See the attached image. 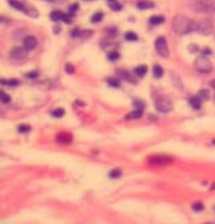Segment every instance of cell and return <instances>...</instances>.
Here are the masks:
<instances>
[{
  "instance_id": "cell-1",
  "label": "cell",
  "mask_w": 215,
  "mask_h": 224,
  "mask_svg": "<svg viewBox=\"0 0 215 224\" xmlns=\"http://www.w3.org/2000/svg\"><path fill=\"white\" fill-rule=\"evenodd\" d=\"M172 29L178 34H186L197 30V23L186 16L176 15L172 20Z\"/></svg>"
},
{
  "instance_id": "cell-2",
  "label": "cell",
  "mask_w": 215,
  "mask_h": 224,
  "mask_svg": "<svg viewBox=\"0 0 215 224\" xmlns=\"http://www.w3.org/2000/svg\"><path fill=\"white\" fill-rule=\"evenodd\" d=\"M192 7L199 12L215 13V0H193Z\"/></svg>"
},
{
  "instance_id": "cell-3",
  "label": "cell",
  "mask_w": 215,
  "mask_h": 224,
  "mask_svg": "<svg viewBox=\"0 0 215 224\" xmlns=\"http://www.w3.org/2000/svg\"><path fill=\"white\" fill-rule=\"evenodd\" d=\"M155 106L158 112L166 113L172 109L173 104H172L171 100L168 96H160L155 99Z\"/></svg>"
},
{
  "instance_id": "cell-4",
  "label": "cell",
  "mask_w": 215,
  "mask_h": 224,
  "mask_svg": "<svg viewBox=\"0 0 215 224\" xmlns=\"http://www.w3.org/2000/svg\"><path fill=\"white\" fill-rule=\"evenodd\" d=\"M195 69L201 73H209L212 70V65L207 58L204 56H199L195 60Z\"/></svg>"
},
{
  "instance_id": "cell-5",
  "label": "cell",
  "mask_w": 215,
  "mask_h": 224,
  "mask_svg": "<svg viewBox=\"0 0 215 224\" xmlns=\"http://www.w3.org/2000/svg\"><path fill=\"white\" fill-rule=\"evenodd\" d=\"M155 47L158 54L164 58H167L170 55V50L168 48L166 39L164 36L158 37L155 43Z\"/></svg>"
},
{
  "instance_id": "cell-6",
  "label": "cell",
  "mask_w": 215,
  "mask_h": 224,
  "mask_svg": "<svg viewBox=\"0 0 215 224\" xmlns=\"http://www.w3.org/2000/svg\"><path fill=\"white\" fill-rule=\"evenodd\" d=\"M149 164L154 165H165L171 163L172 158L169 155H164V154H158V155H153L150 156L148 159Z\"/></svg>"
},
{
  "instance_id": "cell-7",
  "label": "cell",
  "mask_w": 215,
  "mask_h": 224,
  "mask_svg": "<svg viewBox=\"0 0 215 224\" xmlns=\"http://www.w3.org/2000/svg\"><path fill=\"white\" fill-rule=\"evenodd\" d=\"M197 30L204 35H208L212 30V23L210 19H202L197 23Z\"/></svg>"
},
{
  "instance_id": "cell-8",
  "label": "cell",
  "mask_w": 215,
  "mask_h": 224,
  "mask_svg": "<svg viewBox=\"0 0 215 224\" xmlns=\"http://www.w3.org/2000/svg\"><path fill=\"white\" fill-rule=\"evenodd\" d=\"M28 55L27 49L24 47H15L10 52V58L13 60H24Z\"/></svg>"
},
{
  "instance_id": "cell-9",
  "label": "cell",
  "mask_w": 215,
  "mask_h": 224,
  "mask_svg": "<svg viewBox=\"0 0 215 224\" xmlns=\"http://www.w3.org/2000/svg\"><path fill=\"white\" fill-rule=\"evenodd\" d=\"M56 141L60 144L63 145H67L72 142L73 137L71 133L68 132H60L56 135Z\"/></svg>"
},
{
  "instance_id": "cell-10",
  "label": "cell",
  "mask_w": 215,
  "mask_h": 224,
  "mask_svg": "<svg viewBox=\"0 0 215 224\" xmlns=\"http://www.w3.org/2000/svg\"><path fill=\"white\" fill-rule=\"evenodd\" d=\"M37 39L33 35H28L24 39V47L27 50H32L37 46Z\"/></svg>"
},
{
  "instance_id": "cell-11",
  "label": "cell",
  "mask_w": 215,
  "mask_h": 224,
  "mask_svg": "<svg viewBox=\"0 0 215 224\" xmlns=\"http://www.w3.org/2000/svg\"><path fill=\"white\" fill-rule=\"evenodd\" d=\"M116 72L118 74V76L120 77V78L125 80V81H128V82H131V83H136V80L134 78V76H132L130 73L127 71L125 70H117Z\"/></svg>"
},
{
  "instance_id": "cell-12",
  "label": "cell",
  "mask_w": 215,
  "mask_h": 224,
  "mask_svg": "<svg viewBox=\"0 0 215 224\" xmlns=\"http://www.w3.org/2000/svg\"><path fill=\"white\" fill-rule=\"evenodd\" d=\"M155 3H153L152 1L150 0H140L137 3V7L140 10H146V9H149V8H154Z\"/></svg>"
},
{
  "instance_id": "cell-13",
  "label": "cell",
  "mask_w": 215,
  "mask_h": 224,
  "mask_svg": "<svg viewBox=\"0 0 215 224\" xmlns=\"http://www.w3.org/2000/svg\"><path fill=\"white\" fill-rule=\"evenodd\" d=\"M8 3H9L14 9L19 10L21 11V12H24V13H27L28 8L25 7L24 4H23V3L19 2V1H18V0H8Z\"/></svg>"
},
{
  "instance_id": "cell-14",
  "label": "cell",
  "mask_w": 215,
  "mask_h": 224,
  "mask_svg": "<svg viewBox=\"0 0 215 224\" xmlns=\"http://www.w3.org/2000/svg\"><path fill=\"white\" fill-rule=\"evenodd\" d=\"M65 15H66V13H63L62 11L54 10L50 13V18L53 22H58V21H63Z\"/></svg>"
},
{
  "instance_id": "cell-15",
  "label": "cell",
  "mask_w": 215,
  "mask_h": 224,
  "mask_svg": "<svg viewBox=\"0 0 215 224\" xmlns=\"http://www.w3.org/2000/svg\"><path fill=\"white\" fill-rule=\"evenodd\" d=\"M165 20V17L163 15H153L149 18V23L153 25H158L160 23H164Z\"/></svg>"
},
{
  "instance_id": "cell-16",
  "label": "cell",
  "mask_w": 215,
  "mask_h": 224,
  "mask_svg": "<svg viewBox=\"0 0 215 224\" xmlns=\"http://www.w3.org/2000/svg\"><path fill=\"white\" fill-rule=\"evenodd\" d=\"M189 103L191 106L192 108L194 109H199L201 107V105H202V99L198 97V96H193L190 99L189 101Z\"/></svg>"
},
{
  "instance_id": "cell-17",
  "label": "cell",
  "mask_w": 215,
  "mask_h": 224,
  "mask_svg": "<svg viewBox=\"0 0 215 224\" xmlns=\"http://www.w3.org/2000/svg\"><path fill=\"white\" fill-rule=\"evenodd\" d=\"M143 116V112L142 110L136 109L133 111V112H129L128 114L126 115L125 118L126 119H138Z\"/></svg>"
},
{
  "instance_id": "cell-18",
  "label": "cell",
  "mask_w": 215,
  "mask_h": 224,
  "mask_svg": "<svg viewBox=\"0 0 215 224\" xmlns=\"http://www.w3.org/2000/svg\"><path fill=\"white\" fill-rule=\"evenodd\" d=\"M148 71V67L147 65H141L137 66L135 69H134V73L136 74V76H138L139 77H143V76H145V74Z\"/></svg>"
},
{
  "instance_id": "cell-19",
  "label": "cell",
  "mask_w": 215,
  "mask_h": 224,
  "mask_svg": "<svg viewBox=\"0 0 215 224\" xmlns=\"http://www.w3.org/2000/svg\"><path fill=\"white\" fill-rule=\"evenodd\" d=\"M0 84L3 85V86H17L19 84V81L17 79H9V80H6V79H0Z\"/></svg>"
},
{
  "instance_id": "cell-20",
  "label": "cell",
  "mask_w": 215,
  "mask_h": 224,
  "mask_svg": "<svg viewBox=\"0 0 215 224\" xmlns=\"http://www.w3.org/2000/svg\"><path fill=\"white\" fill-rule=\"evenodd\" d=\"M152 71H153V76L157 79L162 77L163 74H164V70H163V68L158 65H154Z\"/></svg>"
},
{
  "instance_id": "cell-21",
  "label": "cell",
  "mask_w": 215,
  "mask_h": 224,
  "mask_svg": "<svg viewBox=\"0 0 215 224\" xmlns=\"http://www.w3.org/2000/svg\"><path fill=\"white\" fill-rule=\"evenodd\" d=\"M124 38H125V39L128 40V41H136L137 39H138V35L134 32L128 31L126 32L125 34H124Z\"/></svg>"
},
{
  "instance_id": "cell-22",
  "label": "cell",
  "mask_w": 215,
  "mask_h": 224,
  "mask_svg": "<svg viewBox=\"0 0 215 224\" xmlns=\"http://www.w3.org/2000/svg\"><path fill=\"white\" fill-rule=\"evenodd\" d=\"M11 101V96L7 94L5 91H0V102H3V103H8Z\"/></svg>"
},
{
  "instance_id": "cell-23",
  "label": "cell",
  "mask_w": 215,
  "mask_h": 224,
  "mask_svg": "<svg viewBox=\"0 0 215 224\" xmlns=\"http://www.w3.org/2000/svg\"><path fill=\"white\" fill-rule=\"evenodd\" d=\"M93 34V31L91 30V29H85V30H82V31H80V34H79V36L81 39H89L90 37L92 36Z\"/></svg>"
},
{
  "instance_id": "cell-24",
  "label": "cell",
  "mask_w": 215,
  "mask_h": 224,
  "mask_svg": "<svg viewBox=\"0 0 215 224\" xmlns=\"http://www.w3.org/2000/svg\"><path fill=\"white\" fill-rule=\"evenodd\" d=\"M107 82L109 86L115 87V88L116 87H119V86H120V81L118 80L117 78H114V77H109V78H107Z\"/></svg>"
},
{
  "instance_id": "cell-25",
  "label": "cell",
  "mask_w": 215,
  "mask_h": 224,
  "mask_svg": "<svg viewBox=\"0 0 215 224\" xmlns=\"http://www.w3.org/2000/svg\"><path fill=\"white\" fill-rule=\"evenodd\" d=\"M120 57V55L118 51L116 50H113V51H110V52L107 53V59L111 61H115L118 59H119Z\"/></svg>"
},
{
  "instance_id": "cell-26",
  "label": "cell",
  "mask_w": 215,
  "mask_h": 224,
  "mask_svg": "<svg viewBox=\"0 0 215 224\" xmlns=\"http://www.w3.org/2000/svg\"><path fill=\"white\" fill-rule=\"evenodd\" d=\"M108 6L110 9L113 11H120L122 9V4L119 3L117 1H113V2H109Z\"/></svg>"
},
{
  "instance_id": "cell-27",
  "label": "cell",
  "mask_w": 215,
  "mask_h": 224,
  "mask_svg": "<svg viewBox=\"0 0 215 224\" xmlns=\"http://www.w3.org/2000/svg\"><path fill=\"white\" fill-rule=\"evenodd\" d=\"M65 114V110L63 108H55L51 112V115H52L54 117H56V118H59V117H61L64 116Z\"/></svg>"
},
{
  "instance_id": "cell-28",
  "label": "cell",
  "mask_w": 215,
  "mask_h": 224,
  "mask_svg": "<svg viewBox=\"0 0 215 224\" xmlns=\"http://www.w3.org/2000/svg\"><path fill=\"white\" fill-rule=\"evenodd\" d=\"M108 175H109V177L112 178V179H117V178L120 177L121 175H122V171L118 168H116V169L110 170Z\"/></svg>"
},
{
  "instance_id": "cell-29",
  "label": "cell",
  "mask_w": 215,
  "mask_h": 224,
  "mask_svg": "<svg viewBox=\"0 0 215 224\" xmlns=\"http://www.w3.org/2000/svg\"><path fill=\"white\" fill-rule=\"evenodd\" d=\"M102 18H103V14L102 13H95L92 16V18H91V21L92 23H99L102 20Z\"/></svg>"
},
{
  "instance_id": "cell-30",
  "label": "cell",
  "mask_w": 215,
  "mask_h": 224,
  "mask_svg": "<svg viewBox=\"0 0 215 224\" xmlns=\"http://www.w3.org/2000/svg\"><path fill=\"white\" fill-rule=\"evenodd\" d=\"M30 129H31V127L28 124H20L18 127V131L20 133H29Z\"/></svg>"
},
{
  "instance_id": "cell-31",
  "label": "cell",
  "mask_w": 215,
  "mask_h": 224,
  "mask_svg": "<svg viewBox=\"0 0 215 224\" xmlns=\"http://www.w3.org/2000/svg\"><path fill=\"white\" fill-rule=\"evenodd\" d=\"M197 96L202 100H207L209 97V91L207 89H202L197 93Z\"/></svg>"
},
{
  "instance_id": "cell-32",
  "label": "cell",
  "mask_w": 215,
  "mask_h": 224,
  "mask_svg": "<svg viewBox=\"0 0 215 224\" xmlns=\"http://www.w3.org/2000/svg\"><path fill=\"white\" fill-rule=\"evenodd\" d=\"M191 208L195 211H202V210L204 209V205H203V203L201 202V201H197V202H194V203L192 204Z\"/></svg>"
},
{
  "instance_id": "cell-33",
  "label": "cell",
  "mask_w": 215,
  "mask_h": 224,
  "mask_svg": "<svg viewBox=\"0 0 215 224\" xmlns=\"http://www.w3.org/2000/svg\"><path fill=\"white\" fill-rule=\"evenodd\" d=\"M65 71H66L67 74L69 75H71L75 72V68H74V65L71 63H66L65 65Z\"/></svg>"
},
{
  "instance_id": "cell-34",
  "label": "cell",
  "mask_w": 215,
  "mask_h": 224,
  "mask_svg": "<svg viewBox=\"0 0 215 224\" xmlns=\"http://www.w3.org/2000/svg\"><path fill=\"white\" fill-rule=\"evenodd\" d=\"M78 8H79V4L77 3H73V4H71V5L70 6V8H69V14L74 15V14L76 13V11L78 10Z\"/></svg>"
},
{
  "instance_id": "cell-35",
  "label": "cell",
  "mask_w": 215,
  "mask_h": 224,
  "mask_svg": "<svg viewBox=\"0 0 215 224\" xmlns=\"http://www.w3.org/2000/svg\"><path fill=\"white\" fill-rule=\"evenodd\" d=\"M39 76V73L35 71V70H32L29 71L26 74V77L29 79H36Z\"/></svg>"
},
{
  "instance_id": "cell-36",
  "label": "cell",
  "mask_w": 215,
  "mask_h": 224,
  "mask_svg": "<svg viewBox=\"0 0 215 224\" xmlns=\"http://www.w3.org/2000/svg\"><path fill=\"white\" fill-rule=\"evenodd\" d=\"M134 106L135 107H136L137 109L142 110L143 108H144V102H142V101H139V100H136V101H135V102H134Z\"/></svg>"
},
{
  "instance_id": "cell-37",
  "label": "cell",
  "mask_w": 215,
  "mask_h": 224,
  "mask_svg": "<svg viewBox=\"0 0 215 224\" xmlns=\"http://www.w3.org/2000/svg\"><path fill=\"white\" fill-rule=\"evenodd\" d=\"M108 34H109V36L111 37L116 36V34H117V29L114 28V27L110 28V29H108Z\"/></svg>"
},
{
  "instance_id": "cell-38",
  "label": "cell",
  "mask_w": 215,
  "mask_h": 224,
  "mask_svg": "<svg viewBox=\"0 0 215 224\" xmlns=\"http://www.w3.org/2000/svg\"><path fill=\"white\" fill-rule=\"evenodd\" d=\"M80 29H77V28H76L75 29H73V31L71 32V36L72 37H78L79 36V34H80Z\"/></svg>"
},
{
  "instance_id": "cell-39",
  "label": "cell",
  "mask_w": 215,
  "mask_h": 224,
  "mask_svg": "<svg viewBox=\"0 0 215 224\" xmlns=\"http://www.w3.org/2000/svg\"><path fill=\"white\" fill-rule=\"evenodd\" d=\"M210 86H212V88L215 89V79L214 80H212V81L210 82Z\"/></svg>"
},
{
  "instance_id": "cell-40",
  "label": "cell",
  "mask_w": 215,
  "mask_h": 224,
  "mask_svg": "<svg viewBox=\"0 0 215 224\" xmlns=\"http://www.w3.org/2000/svg\"><path fill=\"white\" fill-rule=\"evenodd\" d=\"M215 189V184H213V185L211 186V190H214Z\"/></svg>"
},
{
  "instance_id": "cell-41",
  "label": "cell",
  "mask_w": 215,
  "mask_h": 224,
  "mask_svg": "<svg viewBox=\"0 0 215 224\" xmlns=\"http://www.w3.org/2000/svg\"><path fill=\"white\" fill-rule=\"evenodd\" d=\"M45 1H48V2H54L55 0H45Z\"/></svg>"
},
{
  "instance_id": "cell-42",
  "label": "cell",
  "mask_w": 215,
  "mask_h": 224,
  "mask_svg": "<svg viewBox=\"0 0 215 224\" xmlns=\"http://www.w3.org/2000/svg\"><path fill=\"white\" fill-rule=\"evenodd\" d=\"M108 2H113V1H116V0H107Z\"/></svg>"
},
{
  "instance_id": "cell-43",
  "label": "cell",
  "mask_w": 215,
  "mask_h": 224,
  "mask_svg": "<svg viewBox=\"0 0 215 224\" xmlns=\"http://www.w3.org/2000/svg\"><path fill=\"white\" fill-rule=\"evenodd\" d=\"M87 1H94V0H87Z\"/></svg>"
},
{
  "instance_id": "cell-44",
  "label": "cell",
  "mask_w": 215,
  "mask_h": 224,
  "mask_svg": "<svg viewBox=\"0 0 215 224\" xmlns=\"http://www.w3.org/2000/svg\"><path fill=\"white\" fill-rule=\"evenodd\" d=\"M0 20H1V17H0Z\"/></svg>"
},
{
  "instance_id": "cell-45",
  "label": "cell",
  "mask_w": 215,
  "mask_h": 224,
  "mask_svg": "<svg viewBox=\"0 0 215 224\" xmlns=\"http://www.w3.org/2000/svg\"><path fill=\"white\" fill-rule=\"evenodd\" d=\"M214 141H215V140H214ZM214 143H215V142H214Z\"/></svg>"
}]
</instances>
